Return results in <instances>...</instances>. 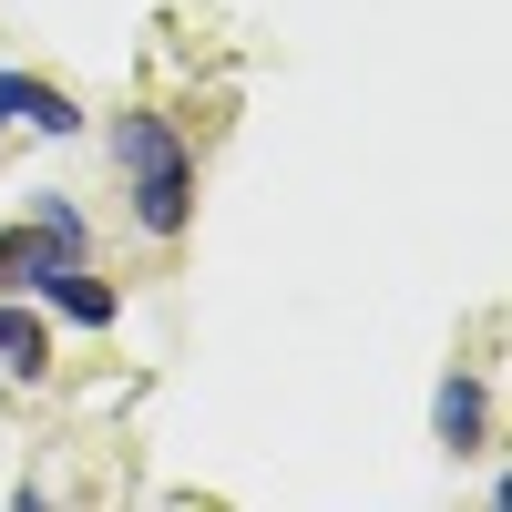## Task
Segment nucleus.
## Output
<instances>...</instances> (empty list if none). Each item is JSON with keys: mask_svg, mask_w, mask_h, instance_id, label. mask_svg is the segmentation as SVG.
Returning a JSON list of instances; mask_svg holds the SVG:
<instances>
[{"mask_svg": "<svg viewBox=\"0 0 512 512\" xmlns=\"http://www.w3.org/2000/svg\"><path fill=\"white\" fill-rule=\"evenodd\" d=\"M113 175L134 195V226L144 236H185L195 226V144L175 113H113Z\"/></svg>", "mask_w": 512, "mask_h": 512, "instance_id": "f257e3e1", "label": "nucleus"}, {"mask_svg": "<svg viewBox=\"0 0 512 512\" xmlns=\"http://www.w3.org/2000/svg\"><path fill=\"white\" fill-rule=\"evenodd\" d=\"M31 297H41L62 328H113V318H123V287H113V277H93V256H52Z\"/></svg>", "mask_w": 512, "mask_h": 512, "instance_id": "f03ea898", "label": "nucleus"}, {"mask_svg": "<svg viewBox=\"0 0 512 512\" xmlns=\"http://www.w3.org/2000/svg\"><path fill=\"white\" fill-rule=\"evenodd\" d=\"M431 431H441V451H492V390L472 369H451L431 390Z\"/></svg>", "mask_w": 512, "mask_h": 512, "instance_id": "7ed1b4c3", "label": "nucleus"}, {"mask_svg": "<svg viewBox=\"0 0 512 512\" xmlns=\"http://www.w3.org/2000/svg\"><path fill=\"white\" fill-rule=\"evenodd\" d=\"M0 369H11V379H41V369H52V328H41L31 297H0Z\"/></svg>", "mask_w": 512, "mask_h": 512, "instance_id": "20e7f679", "label": "nucleus"}, {"mask_svg": "<svg viewBox=\"0 0 512 512\" xmlns=\"http://www.w3.org/2000/svg\"><path fill=\"white\" fill-rule=\"evenodd\" d=\"M52 256H62V246L41 236L31 216H21V226H0V297H31V287H41V267H52Z\"/></svg>", "mask_w": 512, "mask_h": 512, "instance_id": "39448f33", "label": "nucleus"}, {"mask_svg": "<svg viewBox=\"0 0 512 512\" xmlns=\"http://www.w3.org/2000/svg\"><path fill=\"white\" fill-rule=\"evenodd\" d=\"M21 216H31L41 236H52L62 256H93V226H82V205H72L62 185H31V205H21Z\"/></svg>", "mask_w": 512, "mask_h": 512, "instance_id": "423d86ee", "label": "nucleus"}, {"mask_svg": "<svg viewBox=\"0 0 512 512\" xmlns=\"http://www.w3.org/2000/svg\"><path fill=\"white\" fill-rule=\"evenodd\" d=\"M21 123H31V134H52V144H62V134H82V103L62 93V82H21Z\"/></svg>", "mask_w": 512, "mask_h": 512, "instance_id": "0eeeda50", "label": "nucleus"}, {"mask_svg": "<svg viewBox=\"0 0 512 512\" xmlns=\"http://www.w3.org/2000/svg\"><path fill=\"white\" fill-rule=\"evenodd\" d=\"M21 82H31V72H0V134L21 123Z\"/></svg>", "mask_w": 512, "mask_h": 512, "instance_id": "6e6552de", "label": "nucleus"}]
</instances>
